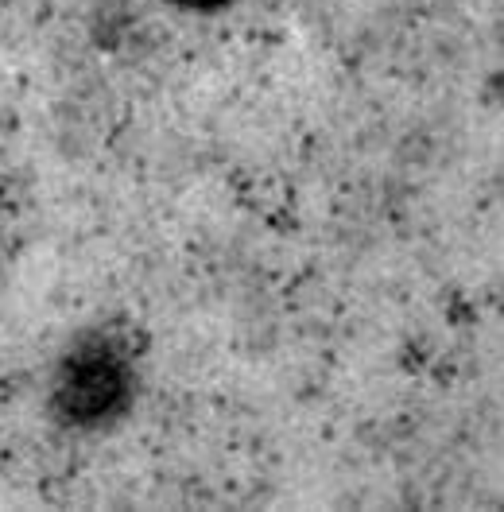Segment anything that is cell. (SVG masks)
I'll list each match as a JSON object with an SVG mask.
<instances>
[{
	"label": "cell",
	"mask_w": 504,
	"mask_h": 512,
	"mask_svg": "<svg viewBox=\"0 0 504 512\" xmlns=\"http://www.w3.org/2000/svg\"><path fill=\"white\" fill-rule=\"evenodd\" d=\"M163 4L183 8V12H221V8L233 4V0H163Z\"/></svg>",
	"instance_id": "obj_2"
},
{
	"label": "cell",
	"mask_w": 504,
	"mask_h": 512,
	"mask_svg": "<svg viewBox=\"0 0 504 512\" xmlns=\"http://www.w3.org/2000/svg\"><path fill=\"white\" fill-rule=\"evenodd\" d=\"M136 392L132 353L113 334H86L63 357L51 404L70 427H101L121 416Z\"/></svg>",
	"instance_id": "obj_1"
}]
</instances>
